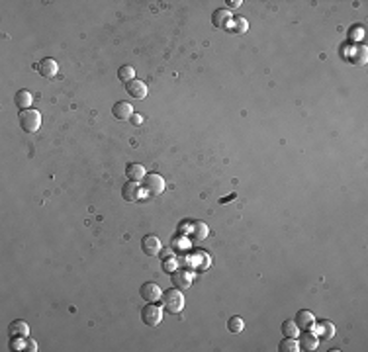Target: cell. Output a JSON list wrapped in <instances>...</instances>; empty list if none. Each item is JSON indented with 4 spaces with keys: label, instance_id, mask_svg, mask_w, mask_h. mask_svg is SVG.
I'll return each mask as SVG.
<instances>
[{
    "label": "cell",
    "instance_id": "1",
    "mask_svg": "<svg viewBox=\"0 0 368 352\" xmlns=\"http://www.w3.org/2000/svg\"><path fill=\"white\" fill-rule=\"evenodd\" d=\"M161 300H162V307H164L168 313H172V315H178V313L184 309V296L178 288L166 290V292L161 296Z\"/></svg>",
    "mask_w": 368,
    "mask_h": 352
},
{
    "label": "cell",
    "instance_id": "2",
    "mask_svg": "<svg viewBox=\"0 0 368 352\" xmlns=\"http://www.w3.org/2000/svg\"><path fill=\"white\" fill-rule=\"evenodd\" d=\"M42 125V114L38 110H22L20 114V127L26 133H36Z\"/></svg>",
    "mask_w": 368,
    "mask_h": 352
},
{
    "label": "cell",
    "instance_id": "3",
    "mask_svg": "<svg viewBox=\"0 0 368 352\" xmlns=\"http://www.w3.org/2000/svg\"><path fill=\"white\" fill-rule=\"evenodd\" d=\"M141 319L147 327H157L162 319V309L155 304H147L141 309Z\"/></svg>",
    "mask_w": 368,
    "mask_h": 352
},
{
    "label": "cell",
    "instance_id": "4",
    "mask_svg": "<svg viewBox=\"0 0 368 352\" xmlns=\"http://www.w3.org/2000/svg\"><path fill=\"white\" fill-rule=\"evenodd\" d=\"M143 186H145V190H147L151 196H159V194L164 192V180H162L161 174L151 172V174H145V178H143Z\"/></svg>",
    "mask_w": 368,
    "mask_h": 352
},
{
    "label": "cell",
    "instance_id": "5",
    "mask_svg": "<svg viewBox=\"0 0 368 352\" xmlns=\"http://www.w3.org/2000/svg\"><path fill=\"white\" fill-rule=\"evenodd\" d=\"M139 296H141L145 302L153 304V302H159V300H161L162 290L155 284V282H145V284L139 288Z\"/></svg>",
    "mask_w": 368,
    "mask_h": 352
},
{
    "label": "cell",
    "instance_id": "6",
    "mask_svg": "<svg viewBox=\"0 0 368 352\" xmlns=\"http://www.w3.org/2000/svg\"><path fill=\"white\" fill-rule=\"evenodd\" d=\"M141 251H143V255H147V257H157V255L161 253V241H159V237H155V235H145V237L141 239Z\"/></svg>",
    "mask_w": 368,
    "mask_h": 352
},
{
    "label": "cell",
    "instance_id": "7",
    "mask_svg": "<svg viewBox=\"0 0 368 352\" xmlns=\"http://www.w3.org/2000/svg\"><path fill=\"white\" fill-rule=\"evenodd\" d=\"M126 90H128V94H130L132 98H136V100H143V98L147 96V84H145L143 80L134 78V80L126 82Z\"/></svg>",
    "mask_w": 368,
    "mask_h": 352
},
{
    "label": "cell",
    "instance_id": "8",
    "mask_svg": "<svg viewBox=\"0 0 368 352\" xmlns=\"http://www.w3.org/2000/svg\"><path fill=\"white\" fill-rule=\"evenodd\" d=\"M296 325H298L300 331H312L314 325H316V317H314V313L312 311H308V309H302L296 313Z\"/></svg>",
    "mask_w": 368,
    "mask_h": 352
},
{
    "label": "cell",
    "instance_id": "9",
    "mask_svg": "<svg viewBox=\"0 0 368 352\" xmlns=\"http://www.w3.org/2000/svg\"><path fill=\"white\" fill-rule=\"evenodd\" d=\"M170 282H172V286H176L178 290H186V288L190 286V282H192V274H190V272H186V270H182V268L172 270V274H170Z\"/></svg>",
    "mask_w": 368,
    "mask_h": 352
},
{
    "label": "cell",
    "instance_id": "10",
    "mask_svg": "<svg viewBox=\"0 0 368 352\" xmlns=\"http://www.w3.org/2000/svg\"><path fill=\"white\" fill-rule=\"evenodd\" d=\"M38 70H40V74L42 76H46V78H55L57 76V72H59V65H57V61L55 59H44L40 65H38Z\"/></svg>",
    "mask_w": 368,
    "mask_h": 352
},
{
    "label": "cell",
    "instance_id": "11",
    "mask_svg": "<svg viewBox=\"0 0 368 352\" xmlns=\"http://www.w3.org/2000/svg\"><path fill=\"white\" fill-rule=\"evenodd\" d=\"M112 114H114L116 119H130V117L134 116V108H132V104L130 102H116L114 106H112Z\"/></svg>",
    "mask_w": 368,
    "mask_h": 352
},
{
    "label": "cell",
    "instance_id": "12",
    "mask_svg": "<svg viewBox=\"0 0 368 352\" xmlns=\"http://www.w3.org/2000/svg\"><path fill=\"white\" fill-rule=\"evenodd\" d=\"M139 192H141V190H139V182L130 180V182H126L124 188H122V198H124L126 202H138L139 198H141Z\"/></svg>",
    "mask_w": 368,
    "mask_h": 352
},
{
    "label": "cell",
    "instance_id": "13",
    "mask_svg": "<svg viewBox=\"0 0 368 352\" xmlns=\"http://www.w3.org/2000/svg\"><path fill=\"white\" fill-rule=\"evenodd\" d=\"M231 20H233V16H231L230 10H216L214 12V16H212V23L216 25V27H222V29H228L230 27Z\"/></svg>",
    "mask_w": 368,
    "mask_h": 352
},
{
    "label": "cell",
    "instance_id": "14",
    "mask_svg": "<svg viewBox=\"0 0 368 352\" xmlns=\"http://www.w3.org/2000/svg\"><path fill=\"white\" fill-rule=\"evenodd\" d=\"M318 335L316 333H310V331H304L302 337H300V351H316L318 349Z\"/></svg>",
    "mask_w": 368,
    "mask_h": 352
},
{
    "label": "cell",
    "instance_id": "15",
    "mask_svg": "<svg viewBox=\"0 0 368 352\" xmlns=\"http://www.w3.org/2000/svg\"><path fill=\"white\" fill-rule=\"evenodd\" d=\"M314 333L318 335V339L322 337V339H325V341H329V339H333V337H335V325H333L331 321H323V323L314 325Z\"/></svg>",
    "mask_w": 368,
    "mask_h": 352
},
{
    "label": "cell",
    "instance_id": "16",
    "mask_svg": "<svg viewBox=\"0 0 368 352\" xmlns=\"http://www.w3.org/2000/svg\"><path fill=\"white\" fill-rule=\"evenodd\" d=\"M126 176H128L130 180H134V182H141V180L145 178V168H143V164L130 163L126 166Z\"/></svg>",
    "mask_w": 368,
    "mask_h": 352
},
{
    "label": "cell",
    "instance_id": "17",
    "mask_svg": "<svg viewBox=\"0 0 368 352\" xmlns=\"http://www.w3.org/2000/svg\"><path fill=\"white\" fill-rule=\"evenodd\" d=\"M10 335L12 337H22V339H28V335H30V327H28V323L22 321V319H16V321H12L10 323Z\"/></svg>",
    "mask_w": 368,
    "mask_h": 352
},
{
    "label": "cell",
    "instance_id": "18",
    "mask_svg": "<svg viewBox=\"0 0 368 352\" xmlns=\"http://www.w3.org/2000/svg\"><path fill=\"white\" fill-rule=\"evenodd\" d=\"M247 29H249V22L245 20V18H233L230 23V27H228V31H231L233 35H243V33H247Z\"/></svg>",
    "mask_w": 368,
    "mask_h": 352
},
{
    "label": "cell",
    "instance_id": "19",
    "mask_svg": "<svg viewBox=\"0 0 368 352\" xmlns=\"http://www.w3.org/2000/svg\"><path fill=\"white\" fill-rule=\"evenodd\" d=\"M14 102H16V106L20 110H30V104L34 102V98H32V94L28 90H18L16 96H14Z\"/></svg>",
    "mask_w": 368,
    "mask_h": 352
},
{
    "label": "cell",
    "instance_id": "20",
    "mask_svg": "<svg viewBox=\"0 0 368 352\" xmlns=\"http://www.w3.org/2000/svg\"><path fill=\"white\" fill-rule=\"evenodd\" d=\"M280 352H298L300 351V343L294 337H284V341L278 345Z\"/></svg>",
    "mask_w": 368,
    "mask_h": 352
},
{
    "label": "cell",
    "instance_id": "21",
    "mask_svg": "<svg viewBox=\"0 0 368 352\" xmlns=\"http://www.w3.org/2000/svg\"><path fill=\"white\" fill-rule=\"evenodd\" d=\"M282 333H284V337H298L300 335V329L296 325V321L294 319H288V321H284L282 323Z\"/></svg>",
    "mask_w": 368,
    "mask_h": 352
},
{
    "label": "cell",
    "instance_id": "22",
    "mask_svg": "<svg viewBox=\"0 0 368 352\" xmlns=\"http://www.w3.org/2000/svg\"><path fill=\"white\" fill-rule=\"evenodd\" d=\"M134 76H136V69L132 65H124V67H120V70H118V78L122 82H130V80H134Z\"/></svg>",
    "mask_w": 368,
    "mask_h": 352
},
{
    "label": "cell",
    "instance_id": "23",
    "mask_svg": "<svg viewBox=\"0 0 368 352\" xmlns=\"http://www.w3.org/2000/svg\"><path fill=\"white\" fill-rule=\"evenodd\" d=\"M192 237L194 239H206L208 237V225L206 223H202V221H196L194 225H192Z\"/></svg>",
    "mask_w": 368,
    "mask_h": 352
},
{
    "label": "cell",
    "instance_id": "24",
    "mask_svg": "<svg viewBox=\"0 0 368 352\" xmlns=\"http://www.w3.org/2000/svg\"><path fill=\"white\" fill-rule=\"evenodd\" d=\"M228 329H230L231 333H235V335H237V333H241V331L245 329V321H243L239 315H233L230 321H228Z\"/></svg>",
    "mask_w": 368,
    "mask_h": 352
},
{
    "label": "cell",
    "instance_id": "25",
    "mask_svg": "<svg viewBox=\"0 0 368 352\" xmlns=\"http://www.w3.org/2000/svg\"><path fill=\"white\" fill-rule=\"evenodd\" d=\"M350 61L356 63V65H364V63H366V49H364V47H354V49H352Z\"/></svg>",
    "mask_w": 368,
    "mask_h": 352
},
{
    "label": "cell",
    "instance_id": "26",
    "mask_svg": "<svg viewBox=\"0 0 368 352\" xmlns=\"http://www.w3.org/2000/svg\"><path fill=\"white\" fill-rule=\"evenodd\" d=\"M26 351L38 352V343H36L34 339H26Z\"/></svg>",
    "mask_w": 368,
    "mask_h": 352
},
{
    "label": "cell",
    "instance_id": "27",
    "mask_svg": "<svg viewBox=\"0 0 368 352\" xmlns=\"http://www.w3.org/2000/svg\"><path fill=\"white\" fill-rule=\"evenodd\" d=\"M174 266H176V262H174V260H164V270H166V272H172V270H174Z\"/></svg>",
    "mask_w": 368,
    "mask_h": 352
},
{
    "label": "cell",
    "instance_id": "28",
    "mask_svg": "<svg viewBox=\"0 0 368 352\" xmlns=\"http://www.w3.org/2000/svg\"><path fill=\"white\" fill-rule=\"evenodd\" d=\"M228 6H230L231 10H235V8L241 6V0H228Z\"/></svg>",
    "mask_w": 368,
    "mask_h": 352
},
{
    "label": "cell",
    "instance_id": "29",
    "mask_svg": "<svg viewBox=\"0 0 368 352\" xmlns=\"http://www.w3.org/2000/svg\"><path fill=\"white\" fill-rule=\"evenodd\" d=\"M130 119H132V121H134L136 125H139V123L143 121V117H141V116H132V117H130Z\"/></svg>",
    "mask_w": 368,
    "mask_h": 352
}]
</instances>
